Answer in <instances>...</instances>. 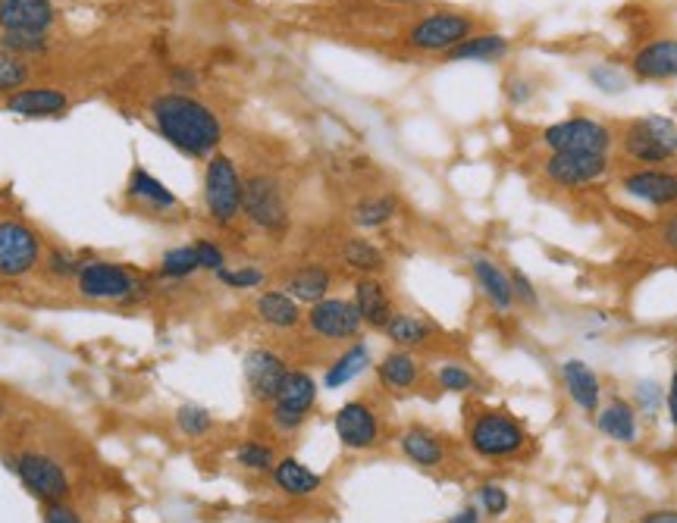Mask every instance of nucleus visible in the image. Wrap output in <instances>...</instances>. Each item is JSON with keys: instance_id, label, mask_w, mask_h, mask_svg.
<instances>
[{"instance_id": "0eeeda50", "label": "nucleus", "mask_w": 677, "mask_h": 523, "mask_svg": "<svg viewBox=\"0 0 677 523\" xmlns=\"http://www.w3.org/2000/svg\"><path fill=\"white\" fill-rule=\"evenodd\" d=\"M540 141L549 154H612L615 132L593 116H568L543 129Z\"/></svg>"}, {"instance_id": "cd10ccee", "label": "nucleus", "mask_w": 677, "mask_h": 523, "mask_svg": "<svg viewBox=\"0 0 677 523\" xmlns=\"http://www.w3.org/2000/svg\"><path fill=\"white\" fill-rule=\"evenodd\" d=\"M399 448L411 464L424 467V470L446 464V445L439 442L436 433L424 430V426H408V430L399 436Z\"/></svg>"}, {"instance_id": "ddd939ff", "label": "nucleus", "mask_w": 677, "mask_h": 523, "mask_svg": "<svg viewBox=\"0 0 677 523\" xmlns=\"http://www.w3.org/2000/svg\"><path fill=\"white\" fill-rule=\"evenodd\" d=\"M308 329L326 342H355L364 329V320L352 298H323L308 307Z\"/></svg>"}, {"instance_id": "8fccbe9b", "label": "nucleus", "mask_w": 677, "mask_h": 523, "mask_svg": "<svg viewBox=\"0 0 677 523\" xmlns=\"http://www.w3.org/2000/svg\"><path fill=\"white\" fill-rule=\"evenodd\" d=\"M659 239H662V245L671 251V254H677V213H671V217L662 223V232H659Z\"/></svg>"}, {"instance_id": "f3484780", "label": "nucleus", "mask_w": 677, "mask_h": 523, "mask_svg": "<svg viewBox=\"0 0 677 523\" xmlns=\"http://www.w3.org/2000/svg\"><path fill=\"white\" fill-rule=\"evenodd\" d=\"M630 73L640 82L677 79V38H652L630 57Z\"/></svg>"}, {"instance_id": "09e8293b", "label": "nucleus", "mask_w": 677, "mask_h": 523, "mask_svg": "<svg viewBox=\"0 0 677 523\" xmlns=\"http://www.w3.org/2000/svg\"><path fill=\"white\" fill-rule=\"evenodd\" d=\"M44 523H82V520L73 508H66L60 502V505H48V511H44Z\"/></svg>"}, {"instance_id": "a19ab883", "label": "nucleus", "mask_w": 677, "mask_h": 523, "mask_svg": "<svg viewBox=\"0 0 677 523\" xmlns=\"http://www.w3.org/2000/svg\"><path fill=\"white\" fill-rule=\"evenodd\" d=\"M0 47H7L16 57H38L48 51V38L38 32H4L0 35Z\"/></svg>"}, {"instance_id": "7ed1b4c3", "label": "nucleus", "mask_w": 677, "mask_h": 523, "mask_svg": "<svg viewBox=\"0 0 677 523\" xmlns=\"http://www.w3.org/2000/svg\"><path fill=\"white\" fill-rule=\"evenodd\" d=\"M242 195H245V179L239 166L226 154L207 157L204 166V207L214 226L226 229L242 217Z\"/></svg>"}, {"instance_id": "58836bf2", "label": "nucleus", "mask_w": 677, "mask_h": 523, "mask_svg": "<svg viewBox=\"0 0 677 523\" xmlns=\"http://www.w3.org/2000/svg\"><path fill=\"white\" fill-rule=\"evenodd\" d=\"M236 464L245 467V470H254V473H270L273 464H276V455H273L270 445L248 439L236 448Z\"/></svg>"}, {"instance_id": "4be33fe9", "label": "nucleus", "mask_w": 677, "mask_h": 523, "mask_svg": "<svg viewBox=\"0 0 677 523\" xmlns=\"http://www.w3.org/2000/svg\"><path fill=\"white\" fill-rule=\"evenodd\" d=\"M283 289L298 301V304H317L323 298H330V289H333V273L330 267L317 264V260H311V264H301L295 267L289 276H286V285Z\"/></svg>"}, {"instance_id": "f03ea898", "label": "nucleus", "mask_w": 677, "mask_h": 523, "mask_svg": "<svg viewBox=\"0 0 677 523\" xmlns=\"http://www.w3.org/2000/svg\"><path fill=\"white\" fill-rule=\"evenodd\" d=\"M618 141L627 160L643 166H659L677 157V123L662 113H646L630 120Z\"/></svg>"}, {"instance_id": "b1692460", "label": "nucleus", "mask_w": 677, "mask_h": 523, "mask_svg": "<svg viewBox=\"0 0 677 523\" xmlns=\"http://www.w3.org/2000/svg\"><path fill=\"white\" fill-rule=\"evenodd\" d=\"M254 314H258V320L270 329H295L301 320H305V314H301V304L286 292V289H264L258 295V301H254Z\"/></svg>"}, {"instance_id": "ea45409f", "label": "nucleus", "mask_w": 677, "mask_h": 523, "mask_svg": "<svg viewBox=\"0 0 677 523\" xmlns=\"http://www.w3.org/2000/svg\"><path fill=\"white\" fill-rule=\"evenodd\" d=\"M217 279L226 285V289H236V292H245V289H261L267 282V273L254 264H239V267H223L217 273Z\"/></svg>"}, {"instance_id": "a878e982", "label": "nucleus", "mask_w": 677, "mask_h": 523, "mask_svg": "<svg viewBox=\"0 0 677 523\" xmlns=\"http://www.w3.org/2000/svg\"><path fill=\"white\" fill-rule=\"evenodd\" d=\"M270 473H273L276 489L283 495H289V498H308V495L320 492V486H323L320 473L305 467L298 458H279Z\"/></svg>"}, {"instance_id": "9b49d317", "label": "nucleus", "mask_w": 677, "mask_h": 523, "mask_svg": "<svg viewBox=\"0 0 677 523\" xmlns=\"http://www.w3.org/2000/svg\"><path fill=\"white\" fill-rule=\"evenodd\" d=\"M10 467L16 470V477L22 480L35 498H41L44 505H60L69 495V477L66 470L41 451H22V455L10 458Z\"/></svg>"}, {"instance_id": "4d7b16f0", "label": "nucleus", "mask_w": 677, "mask_h": 523, "mask_svg": "<svg viewBox=\"0 0 677 523\" xmlns=\"http://www.w3.org/2000/svg\"><path fill=\"white\" fill-rule=\"evenodd\" d=\"M0 417H4V401H0Z\"/></svg>"}, {"instance_id": "1a4fd4ad", "label": "nucleus", "mask_w": 677, "mask_h": 523, "mask_svg": "<svg viewBox=\"0 0 677 523\" xmlns=\"http://www.w3.org/2000/svg\"><path fill=\"white\" fill-rule=\"evenodd\" d=\"M612 173V154H549L543 160V179L565 192L590 188Z\"/></svg>"}, {"instance_id": "c9c22d12", "label": "nucleus", "mask_w": 677, "mask_h": 523, "mask_svg": "<svg viewBox=\"0 0 677 523\" xmlns=\"http://www.w3.org/2000/svg\"><path fill=\"white\" fill-rule=\"evenodd\" d=\"M176 426H179L182 436L201 439L214 430V417H210V411L201 408V404H182V408L176 411Z\"/></svg>"}, {"instance_id": "c756f323", "label": "nucleus", "mask_w": 677, "mask_h": 523, "mask_svg": "<svg viewBox=\"0 0 677 523\" xmlns=\"http://www.w3.org/2000/svg\"><path fill=\"white\" fill-rule=\"evenodd\" d=\"M126 195L138 204L151 207V210H173L179 204V198L170 192V188L160 179H154L148 170H142V166H135L132 170V176L126 182Z\"/></svg>"}, {"instance_id": "f257e3e1", "label": "nucleus", "mask_w": 677, "mask_h": 523, "mask_svg": "<svg viewBox=\"0 0 677 523\" xmlns=\"http://www.w3.org/2000/svg\"><path fill=\"white\" fill-rule=\"evenodd\" d=\"M151 120H154V129L160 132V138H167L179 154L192 157V160L214 157L223 141L220 116L204 101L192 98V94H185V91L157 94L151 104Z\"/></svg>"}, {"instance_id": "72a5a7b5", "label": "nucleus", "mask_w": 677, "mask_h": 523, "mask_svg": "<svg viewBox=\"0 0 677 523\" xmlns=\"http://www.w3.org/2000/svg\"><path fill=\"white\" fill-rule=\"evenodd\" d=\"M399 213V198L395 195H367L352 207V220L361 229H383Z\"/></svg>"}, {"instance_id": "79ce46f5", "label": "nucleus", "mask_w": 677, "mask_h": 523, "mask_svg": "<svg viewBox=\"0 0 677 523\" xmlns=\"http://www.w3.org/2000/svg\"><path fill=\"white\" fill-rule=\"evenodd\" d=\"M477 505H480V511L486 517H502V514H508L511 498H508V492L499 483H483L477 489Z\"/></svg>"}, {"instance_id": "a18cd8bd", "label": "nucleus", "mask_w": 677, "mask_h": 523, "mask_svg": "<svg viewBox=\"0 0 677 523\" xmlns=\"http://www.w3.org/2000/svg\"><path fill=\"white\" fill-rule=\"evenodd\" d=\"M508 276H511V289H515V301L518 304H524V307H540V292H536V285L527 279L524 270L511 267Z\"/></svg>"}, {"instance_id": "20e7f679", "label": "nucleus", "mask_w": 677, "mask_h": 523, "mask_svg": "<svg viewBox=\"0 0 677 523\" xmlns=\"http://www.w3.org/2000/svg\"><path fill=\"white\" fill-rule=\"evenodd\" d=\"M468 445L486 461L518 458L527 448V430L505 411H480L468 423Z\"/></svg>"}, {"instance_id": "9d476101", "label": "nucleus", "mask_w": 677, "mask_h": 523, "mask_svg": "<svg viewBox=\"0 0 677 523\" xmlns=\"http://www.w3.org/2000/svg\"><path fill=\"white\" fill-rule=\"evenodd\" d=\"M317 404V379L305 370H289L283 389L270 401V420L279 433H295Z\"/></svg>"}, {"instance_id": "473e14b6", "label": "nucleus", "mask_w": 677, "mask_h": 523, "mask_svg": "<svg viewBox=\"0 0 677 523\" xmlns=\"http://www.w3.org/2000/svg\"><path fill=\"white\" fill-rule=\"evenodd\" d=\"M339 257H342V264L358 276H380L386 270L383 248L373 245L370 239H345Z\"/></svg>"}, {"instance_id": "f704fd0d", "label": "nucleus", "mask_w": 677, "mask_h": 523, "mask_svg": "<svg viewBox=\"0 0 677 523\" xmlns=\"http://www.w3.org/2000/svg\"><path fill=\"white\" fill-rule=\"evenodd\" d=\"M201 270L198 264V251L195 245H179V248H170L163 251L160 257V276L163 279H189Z\"/></svg>"}, {"instance_id": "de8ad7c7", "label": "nucleus", "mask_w": 677, "mask_h": 523, "mask_svg": "<svg viewBox=\"0 0 677 523\" xmlns=\"http://www.w3.org/2000/svg\"><path fill=\"white\" fill-rule=\"evenodd\" d=\"M659 398H662V392H659L656 383H640V386H637V401H640V408H643L646 414H652V411L659 408Z\"/></svg>"}, {"instance_id": "412c9836", "label": "nucleus", "mask_w": 677, "mask_h": 523, "mask_svg": "<svg viewBox=\"0 0 677 523\" xmlns=\"http://www.w3.org/2000/svg\"><path fill=\"white\" fill-rule=\"evenodd\" d=\"M562 383H565L571 401L577 404L580 411H587V414H596V411H599L602 383H599L596 370H593L587 361H580V358L565 361V364H562Z\"/></svg>"}, {"instance_id": "49530a36", "label": "nucleus", "mask_w": 677, "mask_h": 523, "mask_svg": "<svg viewBox=\"0 0 677 523\" xmlns=\"http://www.w3.org/2000/svg\"><path fill=\"white\" fill-rule=\"evenodd\" d=\"M590 82H593L599 91H612V94H615V91H621V88H624V82H627V79H624V73H618L615 66H605V63H599V66H593V69H590Z\"/></svg>"}, {"instance_id": "c03bdc74", "label": "nucleus", "mask_w": 677, "mask_h": 523, "mask_svg": "<svg viewBox=\"0 0 677 523\" xmlns=\"http://www.w3.org/2000/svg\"><path fill=\"white\" fill-rule=\"evenodd\" d=\"M195 251H198V264H201V270H207V273H220L223 267H226V251L217 245V242H210V239H198L195 242Z\"/></svg>"}, {"instance_id": "6e6d98bb", "label": "nucleus", "mask_w": 677, "mask_h": 523, "mask_svg": "<svg viewBox=\"0 0 677 523\" xmlns=\"http://www.w3.org/2000/svg\"><path fill=\"white\" fill-rule=\"evenodd\" d=\"M389 4H417V0H389Z\"/></svg>"}, {"instance_id": "f8f14e48", "label": "nucleus", "mask_w": 677, "mask_h": 523, "mask_svg": "<svg viewBox=\"0 0 677 523\" xmlns=\"http://www.w3.org/2000/svg\"><path fill=\"white\" fill-rule=\"evenodd\" d=\"M41 264V239L22 220H0V276L19 279Z\"/></svg>"}, {"instance_id": "4c0bfd02", "label": "nucleus", "mask_w": 677, "mask_h": 523, "mask_svg": "<svg viewBox=\"0 0 677 523\" xmlns=\"http://www.w3.org/2000/svg\"><path fill=\"white\" fill-rule=\"evenodd\" d=\"M29 82V66L22 57L0 47V94H13Z\"/></svg>"}, {"instance_id": "e433bc0d", "label": "nucleus", "mask_w": 677, "mask_h": 523, "mask_svg": "<svg viewBox=\"0 0 677 523\" xmlns=\"http://www.w3.org/2000/svg\"><path fill=\"white\" fill-rule=\"evenodd\" d=\"M436 383H439L442 392H455V395L477 392V376H474L468 367H464V364H455V361L442 364V367L436 370Z\"/></svg>"}, {"instance_id": "37998d69", "label": "nucleus", "mask_w": 677, "mask_h": 523, "mask_svg": "<svg viewBox=\"0 0 677 523\" xmlns=\"http://www.w3.org/2000/svg\"><path fill=\"white\" fill-rule=\"evenodd\" d=\"M79 267H82V260H79L76 254H69L66 248H51L48 257H44V270H48L54 279H69V276H76Z\"/></svg>"}, {"instance_id": "a211bd4d", "label": "nucleus", "mask_w": 677, "mask_h": 523, "mask_svg": "<svg viewBox=\"0 0 677 523\" xmlns=\"http://www.w3.org/2000/svg\"><path fill=\"white\" fill-rule=\"evenodd\" d=\"M471 273H474V282L477 289L483 292V298L493 304L496 314H511L515 311V289H511V276L505 267H499L493 257L486 254H474L471 257Z\"/></svg>"}, {"instance_id": "5fc2aeb1", "label": "nucleus", "mask_w": 677, "mask_h": 523, "mask_svg": "<svg viewBox=\"0 0 677 523\" xmlns=\"http://www.w3.org/2000/svg\"><path fill=\"white\" fill-rule=\"evenodd\" d=\"M643 523H677V511H652L643 517Z\"/></svg>"}, {"instance_id": "393cba45", "label": "nucleus", "mask_w": 677, "mask_h": 523, "mask_svg": "<svg viewBox=\"0 0 677 523\" xmlns=\"http://www.w3.org/2000/svg\"><path fill=\"white\" fill-rule=\"evenodd\" d=\"M511 54V41L499 32H474L446 54L449 63H496Z\"/></svg>"}, {"instance_id": "6e6552de", "label": "nucleus", "mask_w": 677, "mask_h": 523, "mask_svg": "<svg viewBox=\"0 0 677 523\" xmlns=\"http://www.w3.org/2000/svg\"><path fill=\"white\" fill-rule=\"evenodd\" d=\"M76 289L82 298L91 301H132L142 295V282H138L126 267L113 264V260H82L76 273Z\"/></svg>"}, {"instance_id": "c85d7f7f", "label": "nucleus", "mask_w": 677, "mask_h": 523, "mask_svg": "<svg viewBox=\"0 0 677 523\" xmlns=\"http://www.w3.org/2000/svg\"><path fill=\"white\" fill-rule=\"evenodd\" d=\"M596 426L602 436H609L615 442H637V411L634 404H627L621 398H612L605 408L596 411Z\"/></svg>"}, {"instance_id": "4468645a", "label": "nucleus", "mask_w": 677, "mask_h": 523, "mask_svg": "<svg viewBox=\"0 0 677 523\" xmlns=\"http://www.w3.org/2000/svg\"><path fill=\"white\" fill-rule=\"evenodd\" d=\"M621 192L627 198H634L646 207H674L677 204V173L665 170V166H640L621 176Z\"/></svg>"}, {"instance_id": "6ab92c4d", "label": "nucleus", "mask_w": 677, "mask_h": 523, "mask_svg": "<svg viewBox=\"0 0 677 523\" xmlns=\"http://www.w3.org/2000/svg\"><path fill=\"white\" fill-rule=\"evenodd\" d=\"M51 0H0V29L4 32H38L44 35L54 26Z\"/></svg>"}, {"instance_id": "603ef678", "label": "nucleus", "mask_w": 677, "mask_h": 523, "mask_svg": "<svg viewBox=\"0 0 677 523\" xmlns=\"http://www.w3.org/2000/svg\"><path fill=\"white\" fill-rule=\"evenodd\" d=\"M173 82L179 88H195L198 85V73H192V69H173Z\"/></svg>"}, {"instance_id": "7c9ffc66", "label": "nucleus", "mask_w": 677, "mask_h": 523, "mask_svg": "<svg viewBox=\"0 0 677 523\" xmlns=\"http://www.w3.org/2000/svg\"><path fill=\"white\" fill-rule=\"evenodd\" d=\"M383 332L395 348H405V351H414L433 339V326L424 317L408 314V311H395L392 320L383 326Z\"/></svg>"}, {"instance_id": "39448f33", "label": "nucleus", "mask_w": 677, "mask_h": 523, "mask_svg": "<svg viewBox=\"0 0 677 523\" xmlns=\"http://www.w3.org/2000/svg\"><path fill=\"white\" fill-rule=\"evenodd\" d=\"M242 217L267 235H286L292 213H289V198L286 188L270 173H254L245 179V195H242Z\"/></svg>"}, {"instance_id": "2f4dec72", "label": "nucleus", "mask_w": 677, "mask_h": 523, "mask_svg": "<svg viewBox=\"0 0 677 523\" xmlns=\"http://www.w3.org/2000/svg\"><path fill=\"white\" fill-rule=\"evenodd\" d=\"M367 367H370V348H367V342H352L330 364V370H326L323 386L326 389H342V386L352 383L355 376H361Z\"/></svg>"}, {"instance_id": "3c124183", "label": "nucleus", "mask_w": 677, "mask_h": 523, "mask_svg": "<svg viewBox=\"0 0 677 523\" xmlns=\"http://www.w3.org/2000/svg\"><path fill=\"white\" fill-rule=\"evenodd\" d=\"M668 417H671V423L677 426V370L671 373V386H668Z\"/></svg>"}, {"instance_id": "dca6fc26", "label": "nucleus", "mask_w": 677, "mask_h": 523, "mask_svg": "<svg viewBox=\"0 0 677 523\" xmlns=\"http://www.w3.org/2000/svg\"><path fill=\"white\" fill-rule=\"evenodd\" d=\"M242 370H245V383H248L251 398L261 401V404H270L279 395V389H283L286 376H289L286 358L270 351V348H251L242 361Z\"/></svg>"}, {"instance_id": "864d4df0", "label": "nucleus", "mask_w": 677, "mask_h": 523, "mask_svg": "<svg viewBox=\"0 0 677 523\" xmlns=\"http://www.w3.org/2000/svg\"><path fill=\"white\" fill-rule=\"evenodd\" d=\"M446 523H480V508H461V511L452 514Z\"/></svg>"}, {"instance_id": "bb28decb", "label": "nucleus", "mask_w": 677, "mask_h": 523, "mask_svg": "<svg viewBox=\"0 0 677 523\" xmlns=\"http://www.w3.org/2000/svg\"><path fill=\"white\" fill-rule=\"evenodd\" d=\"M377 379L389 392H408L420 383V361L405 348H392L377 364Z\"/></svg>"}, {"instance_id": "2eb2a0df", "label": "nucleus", "mask_w": 677, "mask_h": 523, "mask_svg": "<svg viewBox=\"0 0 677 523\" xmlns=\"http://www.w3.org/2000/svg\"><path fill=\"white\" fill-rule=\"evenodd\" d=\"M336 436L339 442L348 448V451H370L380 445V417L373 411V404L355 398V401H345L342 408L336 411Z\"/></svg>"}, {"instance_id": "5701e85b", "label": "nucleus", "mask_w": 677, "mask_h": 523, "mask_svg": "<svg viewBox=\"0 0 677 523\" xmlns=\"http://www.w3.org/2000/svg\"><path fill=\"white\" fill-rule=\"evenodd\" d=\"M4 107L16 116L41 120V116H60L69 107V98L57 88H19L10 94Z\"/></svg>"}, {"instance_id": "aec40b11", "label": "nucleus", "mask_w": 677, "mask_h": 523, "mask_svg": "<svg viewBox=\"0 0 677 523\" xmlns=\"http://www.w3.org/2000/svg\"><path fill=\"white\" fill-rule=\"evenodd\" d=\"M352 301L358 307L364 326H370V329H383L395 314L392 295H389L386 282L380 276H358Z\"/></svg>"}, {"instance_id": "423d86ee", "label": "nucleus", "mask_w": 677, "mask_h": 523, "mask_svg": "<svg viewBox=\"0 0 677 523\" xmlns=\"http://www.w3.org/2000/svg\"><path fill=\"white\" fill-rule=\"evenodd\" d=\"M477 32V19L471 13H458V10H436L420 16L414 26L408 29L405 41L411 51L420 54H442L446 57L452 47H458L464 38H471Z\"/></svg>"}]
</instances>
